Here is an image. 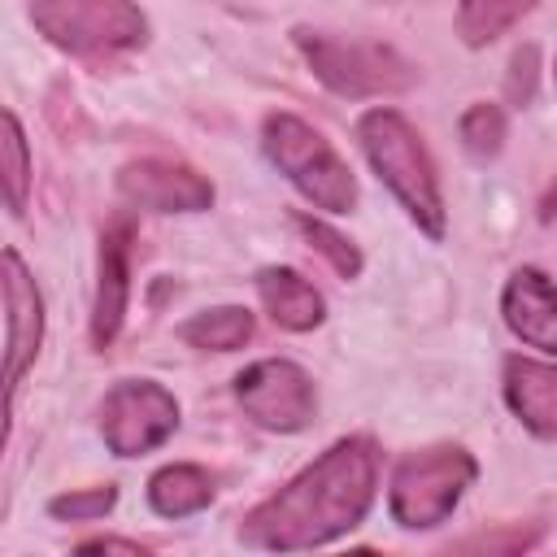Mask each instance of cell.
Wrapping results in <instances>:
<instances>
[{"instance_id": "cell-7", "label": "cell", "mask_w": 557, "mask_h": 557, "mask_svg": "<svg viewBox=\"0 0 557 557\" xmlns=\"http://www.w3.org/2000/svg\"><path fill=\"white\" fill-rule=\"evenodd\" d=\"M178 431V400L157 379H122L100 400V435L113 457H144Z\"/></svg>"}, {"instance_id": "cell-13", "label": "cell", "mask_w": 557, "mask_h": 557, "mask_svg": "<svg viewBox=\"0 0 557 557\" xmlns=\"http://www.w3.org/2000/svg\"><path fill=\"white\" fill-rule=\"evenodd\" d=\"M500 392L509 413L540 440H557V361L535 357H505Z\"/></svg>"}, {"instance_id": "cell-26", "label": "cell", "mask_w": 557, "mask_h": 557, "mask_svg": "<svg viewBox=\"0 0 557 557\" xmlns=\"http://www.w3.org/2000/svg\"><path fill=\"white\" fill-rule=\"evenodd\" d=\"M553 70H557V65H553Z\"/></svg>"}, {"instance_id": "cell-9", "label": "cell", "mask_w": 557, "mask_h": 557, "mask_svg": "<svg viewBox=\"0 0 557 557\" xmlns=\"http://www.w3.org/2000/svg\"><path fill=\"white\" fill-rule=\"evenodd\" d=\"M117 191L126 205L148 209V213H200L213 205V183L205 174H196L183 161H161V157L122 165Z\"/></svg>"}, {"instance_id": "cell-1", "label": "cell", "mask_w": 557, "mask_h": 557, "mask_svg": "<svg viewBox=\"0 0 557 557\" xmlns=\"http://www.w3.org/2000/svg\"><path fill=\"white\" fill-rule=\"evenodd\" d=\"M379 492V448L370 435L335 440L313 466L287 479L239 522V544L257 553H309L322 548L370 513Z\"/></svg>"}, {"instance_id": "cell-25", "label": "cell", "mask_w": 557, "mask_h": 557, "mask_svg": "<svg viewBox=\"0 0 557 557\" xmlns=\"http://www.w3.org/2000/svg\"><path fill=\"white\" fill-rule=\"evenodd\" d=\"M339 557H379L374 548H352V553H339Z\"/></svg>"}, {"instance_id": "cell-3", "label": "cell", "mask_w": 557, "mask_h": 557, "mask_svg": "<svg viewBox=\"0 0 557 557\" xmlns=\"http://www.w3.org/2000/svg\"><path fill=\"white\" fill-rule=\"evenodd\" d=\"M261 148L270 165L322 213H352L357 178L335 144L296 113H270L261 122Z\"/></svg>"}, {"instance_id": "cell-21", "label": "cell", "mask_w": 557, "mask_h": 557, "mask_svg": "<svg viewBox=\"0 0 557 557\" xmlns=\"http://www.w3.org/2000/svg\"><path fill=\"white\" fill-rule=\"evenodd\" d=\"M292 222H296L300 235H305V239L335 265V274H344V278H357V274H361V252H357L339 231H331L322 218H309V213H296Z\"/></svg>"}, {"instance_id": "cell-22", "label": "cell", "mask_w": 557, "mask_h": 557, "mask_svg": "<svg viewBox=\"0 0 557 557\" xmlns=\"http://www.w3.org/2000/svg\"><path fill=\"white\" fill-rule=\"evenodd\" d=\"M113 505H117V487L104 483V487H78V492L52 496L48 500V513L61 518V522H91V518H104Z\"/></svg>"}, {"instance_id": "cell-8", "label": "cell", "mask_w": 557, "mask_h": 557, "mask_svg": "<svg viewBox=\"0 0 557 557\" xmlns=\"http://www.w3.org/2000/svg\"><path fill=\"white\" fill-rule=\"evenodd\" d=\"M235 400L257 426L278 431V435L305 431L318 413L313 379L305 374V366H296L287 357H261V361L244 366L235 374Z\"/></svg>"}, {"instance_id": "cell-10", "label": "cell", "mask_w": 557, "mask_h": 557, "mask_svg": "<svg viewBox=\"0 0 557 557\" xmlns=\"http://www.w3.org/2000/svg\"><path fill=\"white\" fill-rule=\"evenodd\" d=\"M4 348H9V366H4V387L9 400L22 383V374L30 370L39 344H44V296L26 270V261L17 257V248H4Z\"/></svg>"}, {"instance_id": "cell-4", "label": "cell", "mask_w": 557, "mask_h": 557, "mask_svg": "<svg viewBox=\"0 0 557 557\" xmlns=\"http://www.w3.org/2000/svg\"><path fill=\"white\" fill-rule=\"evenodd\" d=\"M479 461L461 444H431L418 453H405L387 483V513L405 531H431L440 527L474 483Z\"/></svg>"}, {"instance_id": "cell-18", "label": "cell", "mask_w": 557, "mask_h": 557, "mask_svg": "<svg viewBox=\"0 0 557 557\" xmlns=\"http://www.w3.org/2000/svg\"><path fill=\"white\" fill-rule=\"evenodd\" d=\"M531 13V4H496V0H470L457 9V30L470 48L492 44L496 35H505L513 22H522Z\"/></svg>"}, {"instance_id": "cell-23", "label": "cell", "mask_w": 557, "mask_h": 557, "mask_svg": "<svg viewBox=\"0 0 557 557\" xmlns=\"http://www.w3.org/2000/svg\"><path fill=\"white\" fill-rule=\"evenodd\" d=\"M70 557H157V553L135 540H122V535H96V540H83Z\"/></svg>"}, {"instance_id": "cell-17", "label": "cell", "mask_w": 557, "mask_h": 557, "mask_svg": "<svg viewBox=\"0 0 557 557\" xmlns=\"http://www.w3.org/2000/svg\"><path fill=\"white\" fill-rule=\"evenodd\" d=\"M544 535V522H500L444 544L435 557H527Z\"/></svg>"}, {"instance_id": "cell-14", "label": "cell", "mask_w": 557, "mask_h": 557, "mask_svg": "<svg viewBox=\"0 0 557 557\" xmlns=\"http://www.w3.org/2000/svg\"><path fill=\"white\" fill-rule=\"evenodd\" d=\"M257 296H261L265 313L274 318V326L296 331V335L322 326V318H326L322 292H318L305 274H296V270H287V265H265V270H257Z\"/></svg>"}, {"instance_id": "cell-19", "label": "cell", "mask_w": 557, "mask_h": 557, "mask_svg": "<svg viewBox=\"0 0 557 557\" xmlns=\"http://www.w3.org/2000/svg\"><path fill=\"white\" fill-rule=\"evenodd\" d=\"M0 165H4V196H9V213L26 209V191H30V148H26V131L17 122L13 109H4V139H0Z\"/></svg>"}, {"instance_id": "cell-11", "label": "cell", "mask_w": 557, "mask_h": 557, "mask_svg": "<svg viewBox=\"0 0 557 557\" xmlns=\"http://www.w3.org/2000/svg\"><path fill=\"white\" fill-rule=\"evenodd\" d=\"M126 296H131V218H113L100 235V257H96V300H91V344L104 352L126 318Z\"/></svg>"}, {"instance_id": "cell-5", "label": "cell", "mask_w": 557, "mask_h": 557, "mask_svg": "<svg viewBox=\"0 0 557 557\" xmlns=\"http://www.w3.org/2000/svg\"><path fill=\"white\" fill-rule=\"evenodd\" d=\"M296 48L305 52L313 78L326 83L335 96H348V100L392 96V91L413 87V78H418L413 65L396 48L374 44V39H335L326 30L300 26L296 30Z\"/></svg>"}, {"instance_id": "cell-6", "label": "cell", "mask_w": 557, "mask_h": 557, "mask_svg": "<svg viewBox=\"0 0 557 557\" xmlns=\"http://www.w3.org/2000/svg\"><path fill=\"white\" fill-rule=\"evenodd\" d=\"M35 30L74 57H113L148 39L144 9L126 0H39L26 9Z\"/></svg>"}, {"instance_id": "cell-12", "label": "cell", "mask_w": 557, "mask_h": 557, "mask_svg": "<svg viewBox=\"0 0 557 557\" xmlns=\"http://www.w3.org/2000/svg\"><path fill=\"white\" fill-rule=\"evenodd\" d=\"M500 313H505V326L527 348L557 357V283L544 270L535 265L513 270L500 292Z\"/></svg>"}, {"instance_id": "cell-15", "label": "cell", "mask_w": 557, "mask_h": 557, "mask_svg": "<svg viewBox=\"0 0 557 557\" xmlns=\"http://www.w3.org/2000/svg\"><path fill=\"white\" fill-rule=\"evenodd\" d=\"M148 505L161 518H191V513L213 505V474L205 466H191V461L161 466L148 479Z\"/></svg>"}, {"instance_id": "cell-20", "label": "cell", "mask_w": 557, "mask_h": 557, "mask_svg": "<svg viewBox=\"0 0 557 557\" xmlns=\"http://www.w3.org/2000/svg\"><path fill=\"white\" fill-rule=\"evenodd\" d=\"M457 135H461V148L474 161H492L500 152V144H505V113H500V104H487V100L470 104L461 113V122H457Z\"/></svg>"}, {"instance_id": "cell-16", "label": "cell", "mask_w": 557, "mask_h": 557, "mask_svg": "<svg viewBox=\"0 0 557 557\" xmlns=\"http://www.w3.org/2000/svg\"><path fill=\"white\" fill-rule=\"evenodd\" d=\"M252 313L244 305H213V309H200L191 313L183 326H178V339L200 348V352H235L252 339Z\"/></svg>"}, {"instance_id": "cell-24", "label": "cell", "mask_w": 557, "mask_h": 557, "mask_svg": "<svg viewBox=\"0 0 557 557\" xmlns=\"http://www.w3.org/2000/svg\"><path fill=\"white\" fill-rule=\"evenodd\" d=\"M509 100L513 104H527L531 100V87H535V48H522V52H513V61H509Z\"/></svg>"}, {"instance_id": "cell-2", "label": "cell", "mask_w": 557, "mask_h": 557, "mask_svg": "<svg viewBox=\"0 0 557 557\" xmlns=\"http://www.w3.org/2000/svg\"><path fill=\"white\" fill-rule=\"evenodd\" d=\"M357 139H361V152H366L370 170L400 200V209L409 213V222L426 239H444L448 213H444L440 174H435V161H431L422 135L413 131V122L405 113L379 104V109H366L357 117Z\"/></svg>"}]
</instances>
